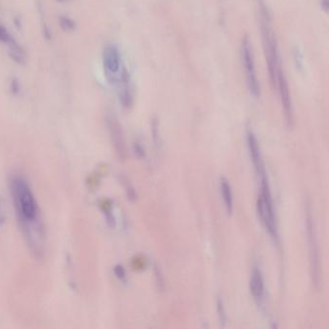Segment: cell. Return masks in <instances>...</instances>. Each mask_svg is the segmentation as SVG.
<instances>
[{
  "mask_svg": "<svg viewBox=\"0 0 329 329\" xmlns=\"http://www.w3.org/2000/svg\"><path fill=\"white\" fill-rule=\"evenodd\" d=\"M261 9V29L262 37L264 43V50L266 54L267 65L269 69V79L273 88L276 86V77L277 73L281 67L279 52L277 47V42L274 35L273 29L271 27V19L269 11L265 5L260 6Z\"/></svg>",
  "mask_w": 329,
  "mask_h": 329,
  "instance_id": "cell-1",
  "label": "cell"
},
{
  "mask_svg": "<svg viewBox=\"0 0 329 329\" xmlns=\"http://www.w3.org/2000/svg\"><path fill=\"white\" fill-rule=\"evenodd\" d=\"M257 209L259 215L262 219V222L267 228L269 235L271 236L272 239L277 240L278 234H277V227L274 216L272 196L270 192L269 180L266 173L261 175V195L259 196L257 202Z\"/></svg>",
  "mask_w": 329,
  "mask_h": 329,
  "instance_id": "cell-2",
  "label": "cell"
},
{
  "mask_svg": "<svg viewBox=\"0 0 329 329\" xmlns=\"http://www.w3.org/2000/svg\"><path fill=\"white\" fill-rule=\"evenodd\" d=\"M240 52H241L243 70L246 75V81H247V86H248L249 92L255 98H259L261 95V87H260V83H259L257 72H256L252 46H251L250 41L247 36H244L241 41Z\"/></svg>",
  "mask_w": 329,
  "mask_h": 329,
  "instance_id": "cell-3",
  "label": "cell"
},
{
  "mask_svg": "<svg viewBox=\"0 0 329 329\" xmlns=\"http://www.w3.org/2000/svg\"><path fill=\"white\" fill-rule=\"evenodd\" d=\"M103 65L105 75L109 83H118L120 75L123 71L122 56L117 45H106L103 52Z\"/></svg>",
  "mask_w": 329,
  "mask_h": 329,
  "instance_id": "cell-4",
  "label": "cell"
},
{
  "mask_svg": "<svg viewBox=\"0 0 329 329\" xmlns=\"http://www.w3.org/2000/svg\"><path fill=\"white\" fill-rule=\"evenodd\" d=\"M307 216H306V228H307V236H308V242H309V249H310V267H311V276L314 284H319L320 282V274H321V268H320V253H319V246L316 238L315 233L314 222L313 217L309 207L307 208Z\"/></svg>",
  "mask_w": 329,
  "mask_h": 329,
  "instance_id": "cell-5",
  "label": "cell"
},
{
  "mask_svg": "<svg viewBox=\"0 0 329 329\" xmlns=\"http://www.w3.org/2000/svg\"><path fill=\"white\" fill-rule=\"evenodd\" d=\"M15 198L20 213L25 219L33 220L36 216V204L29 188L22 181L15 183Z\"/></svg>",
  "mask_w": 329,
  "mask_h": 329,
  "instance_id": "cell-6",
  "label": "cell"
},
{
  "mask_svg": "<svg viewBox=\"0 0 329 329\" xmlns=\"http://www.w3.org/2000/svg\"><path fill=\"white\" fill-rule=\"evenodd\" d=\"M275 88H277L278 92H279V97H280L282 107H283V110H284L285 119L287 122V125L290 128H292V126L294 124L293 105H292V100H291L288 81H287L284 71L282 70V67H280V69L277 73Z\"/></svg>",
  "mask_w": 329,
  "mask_h": 329,
  "instance_id": "cell-7",
  "label": "cell"
},
{
  "mask_svg": "<svg viewBox=\"0 0 329 329\" xmlns=\"http://www.w3.org/2000/svg\"><path fill=\"white\" fill-rule=\"evenodd\" d=\"M247 143H248V149H249V153H250L255 169H256L258 175L261 176L262 174L266 173V170H265V166L263 164L258 140L253 134V132H251V131L247 132Z\"/></svg>",
  "mask_w": 329,
  "mask_h": 329,
  "instance_id": "cell-8",
  "label": "cell"
},
{
  "mask_svg": "<svg viewBox=\"0 0 329 329\" xmlns=\"http://www.w3.org/2000/svg\"><path fill=\"white\" fill-rule=\"evenodd\" d=\"M118 84L120 85V101L125 107H131L133 105V93L131 88L130 75L126 68L123 69L120 75Z\"/></svg>",
  "mask_w": 329,
  "mask_h": 329,
  "instance_id": "cell-9",
  "label": "cell"
},
{
  "mask_svg": "<svg viewBox=\"0 0 329 329\" xmlns=\"http://www.w3.org/2000/svg\"><path fill=\"white\" fill-rule=\"evenodd\" d=\"M250 289H251V293H252L254 299L258 302H261L264 298L265 287H264V279L262 276V272L257 267L253 268L252 273H251Z\"/></svg>",
  "mask_w": 329,
  "mask_h": 329,
  "instance_id": "cell-10",
  "label": "cell"
},
{
  "mask_svg": "<svg viewBox=\"0 0 329 329\" xmlns=\"http://www.w3.org/2000/svg\"><path fill=\"white\" fill-rule=\"evenodd\" d=\"M7 45L9 47V56L11 59L18 65H23L25 63V52L14 37L9 41Z\"/></svg>",
  "mask_w": 329,
  "mask_h": 329,
  "instance_id": "cell-11",
  "label": "cell"
},
{
  "mask_svg": "<svg viewBox=\"0 0 329 329\" xmlns=\"http://www.w3.org/2000/svg\"><path fill=\"white\" fill-rule=\"evenodd\" d=\"M220 189L222 192L226 211L229 215H231L233 212V209H234L233 194H232V190H231V185H230L229 181L225 178L220 179Z\"/></svg>",
  "mask_w": 329,
  "mask_h": 329,
  "instance_id": "cell-12",
  "label": "cell"
},
{
  "mask_svg": "<svg viewBox=\"0 0 329 329\" xmlns=\"http://www.w3.org/2000/svg\"><path fill=\"white\" fill-rule=\"evenodd\" d=\"M59 25L61 29L66 32H72L75 29L76 24L75 20L68 17L67 15H61L59 17Z\"/></svg>",
  "mask_w": 329,
  "mask_h": 329,
  "instance_id": "cell-13",
  "label": "cell"
},
{
  "mask_svg": "<svg viewBox=\"0 0 329 329\" xmlns=\"http://www.w3.org/2000/svg\"><path fill=\"white\" fill-rule=\"evenodd\" d=\"M217 313H218V319H219L221 328H225L226 322H227V316L225 313L224 305H223V301L221 299H217Z\"/></svg>",
  "mask_w": 329,
  "mask_h": 329,
  "instance_id": "cell-14",
  "label": "cell"
},
{
  "mask_svg": "<svg viewBox=\"0 0 329 329\" xmlns=\"http://www.w3.org/2000/svg\"><path fill=\"white\" fill-rule=\"evenodd\" d=\"M12 38L13 36L10 34V32L6 29L5 26L0 24V43L7 45Z\"/></svg>",
  "mask_w": 329,
  "mask_h": 329,
  "instance_id": "cell-15",
  "label": "cell"
},
{
  "mask_svg": "<svg viewBox=\"0 0 329 329\" xmlns=\"http://www.w3.org/2000/svg\"><path fill=\"white\" fill-rule=\"evenodd\" d=\"M152 132H153V135H154V141L156 142V145H159V137H160V135H159V126H158V122L157 120H155L153 122V126H152Z\"/></svg>",
  "mask_w": 329,
  "mask_h": 329,
  "instance_id": "cell-16",
  "label": "cell"
},
{
  "mask_svg": "<svg viewBox=\"0 0 329 329\" xmlns=\"http://www.w3.org/2000/svg\"><path fill=\"white\" fill-rule=\"evenodd\" d=\"M11 90L14 94H17L19 91V83L16 78H13L11 81Z\"/></svg>",
  "mask_w": 329,
  "mask_h": 329,
  "instance_id": "cell-17",
  "label": "cell"
},
{
  "mask_svg": "<svg viewBox=\"0 0 329 329\" xmlns=\"http://www.w3.org/2000/svg\"><path fill=\"white\" fill-rule=\"evenodd\" d=\"M57 1H59V2H61V1H64V0H57Z\"/></svg>",
  "mask_w": 329,
  "mask_h": 329,
  "instance_id": "cell-18",
  "label": "cell"
}]
</instances>
